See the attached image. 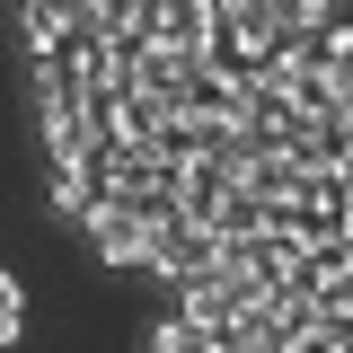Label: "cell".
<instances>
[{"instance_id": "cell-1", "label": "cell", "mask_w": 353, "mask_h": 353, "mask_svg": "<svg viewBox=\"0 0 353 353\" xmlns=\"http://www.w3.org/2000/svg\"><path fill=\"white\" fill-rule=\"evenodd\" d=\"M80 230H88V248H97L106 265H132V274L150 265V221H132L124 203H106V194H97V203L80 212Z\"/></svg>"}, {"instance_id": "cell-2", "label": "cell", "mask_w": 353, "mask_h": 353, "mask_svg": "<svg viewBox=\"0 0 353 353\" xmlns=\"http://www.w3.org/2000/svg\"><path fill=\"white\" fill-rule=\"evenodd\" d=\"M18 27H27V62H44L71 36V0H18Z\"/></svg>"}, {"instance_id": "cell-3", "label": "cell", "mask_w": 353, "mask_h": 353, "mask_svg": "<svg viewBox=\"0 0 353 353\" xmlns=\"http://www.w3.org/2000/svg\"><path fill=\"white\" fill-rule=\"evenodd\" d=\"M141 353H212V336L194 327V318H168V327H150V345Z\"/></svg>"}]
</instances>
